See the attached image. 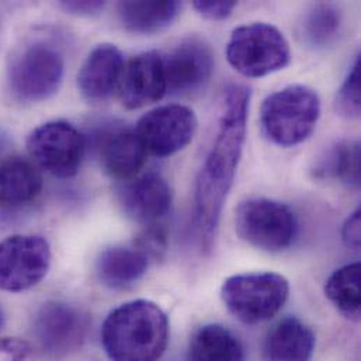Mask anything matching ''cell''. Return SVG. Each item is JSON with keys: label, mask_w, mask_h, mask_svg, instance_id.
<instances>
[{"label": "cell", "mask_w": 361, "mask_h": 361, "mask_svg": "<svg viewBox=\"0 0 361 361\" xmlns=\"http://www.w3.org/2000/svg\"><path fill=\"white\" fill-rule=\"evenodd\" d=\"M124 214L141 224L155 225L171 209L172 190L161 175L148 173L126 181L117 191Z\"/></svg>", "instance_id": "cell-14"}, {"label": "cell", "mask_w": 361, "mask_h": 361, "mask_svg": "<svg viewBox=\"0 0 361 361\" xmlns=\"http://www.w3.org/2000/svg\"><path fill=\"white\" fill-rule=\"evenodd\" d=\"M235 228L242 240L266 252L286 250L298 235L294 211L270 198L243 201L235 212Z\"/></svg>", "instance_id": "cell-6"}, {"label": "cell", "mask_w": 361, "mask_h": 361, "mask_svg": "<svg viewBox=\"0 0 361 361\" xmlns=\"http://www.w3.org/2000/svg\"><path fill=\"white\" fill-rule=\"evenodd\" d=\"M187 361H245V349L228 328L211 324L191 336Z\"/></svg>", "instance_id": "cell-20"}, {"label": "cell", "mask_w": 361, "mask_h": 361, "mask_svg": "<svg viewBox=\"0 0 361 361\" xmlns=\"http://www.w3.org/2000/svg\"><path fill=\"white\" fill-rule=\"evenodd\" d=\"M181 10L179 1H121L118 16L124 28L135 34H155L169 27Z\"/></svg>", "instance_id": "cell-21"}, {"label": "cell", "mask_w": 361, "mask_h": 361, "mask_svg": "<svg viewBox=\"0 0 361 361\" xmlns=\"http://www.w3.org/2000/svg\"><path fill=\"white\" fill-rule=\"evenodd\" d=\"M147 149L135 131H114L103 140L100 162L104 172L117 180L135 178L147 162Z\"/></svg>", "instance_id": "cell-17"}, {"label": "cell", "mask_w": 361, "mask_h": 361, "mask_svg": "<svg viewBox=\"0 0 361 361\" xmlns=\"http://www.w3.org/2000/svg\"><path fill=\"white\" fill-rule=\"evenodd\" d=\"M85 149V137L66 121L45 123L27 140L31 159L42 171L59 179L72 178L79 172Z\"/></svg>", "instance_id": "cell-8"}, {"label": "cell", "mask_w": 361, "mask_h": 361, "mask_svg": "<svg viewBox=\"0 0 361 361\" xmlns=\"http://www.w3.org/2000/svg\"><path fill=\"white\" fill-rule=\"evenodd\" d=\"M315 176L338 180L349 187L360 185V144L341 141L331 147L315 165Z\"/></svg>", "instance_id": "cell-23"}, {"label": "cell", "mask_w": 361, "mask_h": 361, "mask_svg": "<svg viewBox=\"0 0 361 361\" xmlns=\"http://www.w3.org/2000/svg\"><path fill=\"white\" fill-rule=\"evenodd\" d=\"M250 90L231 85L224 92L215 141L198 172L194 190V225L204 250H211L225 201L233 185L246 140Z\"/></svg>", "instance_id": "cell-1"}, {"label": "cell", "mask_w": 361, "mask_h": 361, "mask_svg": "<svg viewBox=\"0 0 361 361\" xmlns=\"http://www.w3.org/2000/svg\"><path fill=\"white\" fill-rule=\"evenodd\" d=\"M319 117L318 93L304 85H291L267 96L262 106L260 124L273 144L291 148L311 137Z\"/></svg>", "instance_id": "cell-3"}, {"label": "cell", "mask_w": 361, "mask_h": 361, "mask_svg": "<svg viewBox=\"0 0 361 361\" xmlns=\"http://www.w3.org/2000/svg\"><path fill=\"white\" fill-rule=\"evenodd\" d=\"M104 1H62L61 7L69 13V14H75V16H80V17H93L97 16L103 11L104 8Z\"/></svg>", "instance_id": "cell-30"}, {"label": "cell", "mask_w": 361, "mask_h": 361, "mask_svg": "<svg viewBox=\"0 0 361 361\" xmlns=\"http://www.w3.org/2000/svg\"><path fill=\"white\" fill-rule=\"evenodd\" d=\"M65 62L61 52L45 42H32L11 59L8 83L14 96L23 102H42L61 87Z\"/></svg>", "instance_id": "cell-7"}, {"label": "cell", "mask_w": 361, "mask_h": 361, "mask_svg": "<svg viewBox=\"0 0 361 361\" xmlns=\"http://www.w3.org/2000/svg\"><path fill=\"white\" fill-rule=\"evenodd\" d=\"M226 56L233 69L246 78H263L288 66L290 44L273 24L253 23L235 28Z\"/></svg>", "instance_id": "cell-5"}, {"label": "cell", "mask_w": 361, "mask_h": 361, "mask_svg": "<svg viewBox=\"0 0 361 361\" xmlns=\"http://www.w3.org/2000/svg\"><path fill=\"white\" fill-rule=\"evenodd\" d=\"M120 92L123 104L130 110L159 102L168 93L162 55L148 51L134 56L124 68Z\"/></svg>", "instance_id": "cell-13"}, {"label": "cell", "mask_w": 361, "mask_h": 361, "mask_svg": "<svg viewBox=\"0 0 361 361\" xmlns=\"http://www.w3.org/2000/svg\"><path fill=\"white\" fill-rule=\"evenodd\" d=\"M87 329L89 317L83 311L66 302L51 301L35 314L32 336L42 353L61 357L83 345Z\"/></svg>", "instance_id": "cell-10"}, {"label": "cell", "mask_w": 361, "mask_h": 361, "mask_svg": "<svg viewBox=\"0 0 361 361\" xmlns=\"http://www.w3.org/2000/svg\"><path fill=\"white\" fill-rule=\"evenodd\" d=\"M135 246L148 257L149 262L162 259L168 250V238L165 229L158 224L148 225V228L138 236Z\"/></svg>", "instance_id": "cell-26"}, {"label": "cell", "mask_w": 361, "mask_h": 361, "mask_svg": "<svg viewBox=\"0 0 361 361\" xmlns=\"http://www.w3.org/2000/svg\"><path fill=\"white\" fill-rule=\"evenodd\" d=\"M42 190V178L37 168L23 158L0 162V208L16 209L31 204Z\"/></svg>", "instance_id": "cell-18"}, {"label": "cell", "mask_w": 361, "mask_h": 361, "mask_svg": "<svg viewBox=\"0 0 361 361\" xmlns=\"http://www.w3.org/2000/svg\"><path fill=\"white\" fill-rule=\"evenodd\" d=\"M343 17L339 7L334 3H315L305 11L301 27L304 42L314 49L332 47L341 35Z\"/></svg>", "instance_id": "cell-22"}, {"label": "cell", "mask_w": 361, "mask_h": 361, "mask_svg": "<svg viewBox=\"0 0 361 361\" xmlns=\"http://www.w3.org/2000/svg\"><path fill=\"white\" fill-rule=\"evenodd\" d=\"M31 353V345L17 338L0 339V361H25Z\"/></svg>", "instance_id": "cell-28"}, {"label": "cell", "mask_w": 361, "mask_h": 361, "mask_svg": "<svg viewBox=\"0 0 361 361\" xmlns=\"http://www.w3.org/2000/svg\"><path fill=\"white\" fill-rule=\"evenodd\" d=\"M148 257L134 246H113L102 252L96 263L100 281L120 290L135 284L148 270Z\"/></svg>", "instance_id": "cell-19"}, {"label": "cell", "mask_w": 361, "mask_h": 361, "mask_svg": "<svg viewBox=\"0 0 361 361\" xmlns=\"http://www.w3.org/2000/svg\"><path fill=\"white\" fill-rule=\"evenodd\" d=\"M197 131V117L185 106L171 104L147 113L137 126V135L148 154L171 157L184 149Z\"/></svg>", "instance_id": "cell-11"}, {"label": "cell", "mask_w": 361, "mask_h": 361, "mask_svg": "<svg viewBox=\"0 0 361 361\" xmlns=\"http://www.w3.org/2000/svg\"><path fill=\"white\" fill-rule=\"evenodd\" d=\"M166 90L172 94H188L200 90L214 71V54L201 38L183 39L162 56Z\"/></svg>", "instance_id": "cell-12"}, {"label": "cell", "mask_w": 361, "mask_h": 361, "mask_svg": "<svg viewBox=\"0 0 361 361\" xmlns=\"http://www.w3.org/2000/svg\"><path fill=\"white\" fill-rule=\"evenodd\" d=\"M342 238L348 247L353 250L360 249V208H357L345 222Z\"/></svg>", "instance_id": "cell-29"}, {"label": "cell", "mask_w": 361, "mask_h": 361, "mask_svg": "<svg viewBox=\"0 0 361 361\" xmlns=\"http://www.w3.org/2000/svg\"><path fill=\"white\" fill-rule=\"evenodd\" d=\"M1 325H3V312L0 310V328H1Z\"/></svg>", "instance_id": "cell-31"}, {"label": "cell", "mask_w": 361, "mask_h": 361, "mask_svg": "<svg viewBox=\"0 0 361 361\" xmlns=\"http://www.w3.org/2000/svg\"><path fill=\"white\" fill-rule=\"evenodd\" d=\"M290 295V284L281 274L245 273L226 279L221 297L228 311L240 322L256 325L276 317Z\"/></svg>", "instance_id": "cell-4"}, {"label": "cell", "mask_w": 361, "mask_h": 361, "mask_svg": "<svg viewBox=\"0 0 361 361\" xmlns=\"http://www.w3.org/2000/svg\"><path fill=\"white\" fill-rule=\"evenodd\" d=\"M361 59L356 58L345 83L336 96V110L345 118H359L361 107Z\"/></svg>", "instance_id": "cell-25"}, {"label": "cell", "mask_w": 361, "mask_h": 361, "mask_svg": "<svg viewBox=\"0 0 361 361\" xmlns=\"http://www.w3.org/2000/svg\"><path fill=\"white\" fill-rule=\"evenodd\" d=\"M168 343V315L148 300L120 305L102 326V345L111 361H159Z\"/></svg>", "instance_id": "cell-2"}, {"label": "cell", "mask_w": 361, "mask_h": 361, "mask_svg": "<svg viewBox=\"0 0 361 361\" xmlns=\"http://www.w3.org/2000/svg\"><path fill=\"white\" fill-rule=\"evenodd\" d=\"M325 295L348 318L360 317V263L346 264L331 274L325 283Z\"/></svg>", "instance_id": "cell-24"}, {"label": "cell", "mask_w": 361, "mask_h": 361, "mask_svg": "<svg viewBox=\"0 0 361 361\" xmlns=\"http://www.w3.org/2000/svg\"><path fill=\"white\" fill-rule=\"evenodd\" d=\"M315 335L310 326L294 317L280 321L263 343V361H311Z\"/></svg>", "instance_id": "cell-16"}, {"label": "cell", "mask_w": 361, "mask_h": 361, "mask_svg": "<svg viewBox=\"0 0 361 361\" xmlns=\"http://www.w3.org/2000/svg\"><path fill=\"white\" fill-rule=\"evenodd\" d=\"M124 68V56L116 45H97L79 71L78 87L89 100L106 99L120 86Z\"/></svg>", "instance_id": "cell-15"}, {"label": "cell", "mask_w": 361, "mask_h": 361, "mask_svg": "<svg viewBox=\"0 0 361 361\" xmlns=\"http://www.w3.org/2000/svg\"><path fill=\"white\" fill-rule=\"evenodd\" d=\"M51 266L49 243L34 235H13L0 240V290L21 293L35 287Z\"/></svg>", "instance_id": "cell-9"}, {"label": "cell", "mask_w": 361, "mask_h": 361, "mask_svg": "<svg viewBox=\"0 0 361 361\" xmlns=\"http://www.w3.org/2000/svg\"><path fill=\"white\" fill-rule=\"evenodd\" d=\"M194 8L205 18L214 20V21H221L228 18L232 11L236 7V1H212V0H195L192 3Z\"/></svg>", "instance_id": "cell-27"}]
</instances>
